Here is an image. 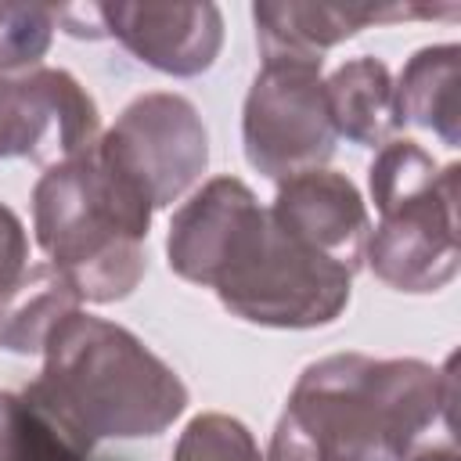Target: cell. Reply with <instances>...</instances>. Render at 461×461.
<instances>
[{
	"instance_id": "obj_1",
	"label": "cell",
	"mask_w": 461,
	"mask_h": 461,
	"mask_svg": "<svg viewBox=\"0 0 461 461\" xmlns=\"http://www.w3.org/2000/svg\"><path fill=\"white\" fill-rule=\"evenodd\" d=\"M439 418L454 421L450 367L335 353L299 375L267 461H407Z\"/></svg>"
},
{
	"instance_id": "obj_2",
	"label": "cell",
	"mask_w": 461,
	"mask_h": 461,
	"mask_svg": "<svg viewBox=\"0 0 461 461\" xmlns=\"http://www.w3.org/2000/svg\"><path fill=\"white\" fill-rule=\"evenodd\" d=\"M79 450L166 432L187 407L176 371L133 331L72 310L43 342V371L22 389Z\"/></svg>"
},
{
	"instance_id": "obj_3",
	"label": "cell",
	"mask_w": 461,
	"mask_h": 461,
	"mask_svg": "<svg viewBox=\"0 0 461 461\" xmlns=\"http://www.w3.org/2000/svg\"><path fill=\"white\" fill-rule=\"evenodd\" d=\"M94 144L47 166L32 191V223L54 274L79 303H115L144 277L151 209L101 166Z\"/></svg>"
},
{
	"instance_id": "obj_4",
	"label": "cell",
	"mask_w": 461,
	"mask_h": 461,
	"mask_svg": "<svg viewBox=\"0 0 461 461\" xmlns=\"http://www.w3.org/2000/svg\"><path fill=\"white\" fill-rule=\"evenodd\" d=\"M457 166L414 140H389L367 169L378 227L364 241L375 277L396 292H436L454 281L461 263L457 238Z\"/></svg>"
},
{
	"instance_id": "obj_5",
	"label": "cell",
	"mask_w": 461,
	"mask_h": 461,
	"mask_svg": "<svg viewBox=\"0 0 461 461\" xmlns=\"http://www.w3.org/2000/svg\"><path fill=\"white\" fill-rule=\"evenodd\" d=\"M349 281V270L292 241L263 209L227 256L212 288L241 321L267 328H317L346 310Z\"/></svg>"
},
{
	"instance_id": "obj_6",
	"label": "cell",
	"mask_w": 461,
	"mask_h": 461,
	"mask_svg": "<svg viewBox=\"0 0 461 461\" xmlns=\"http://www.w3.org/2000/svg\"><path fill=\"white\" fill-rule=\"evenodd\" d=\"M101 166L151 212L173 205L209 162L198 108L180 94H144L94 144Z\"/></svg>"
},
{
	"instance_id": "obj_7",
	"label": "cell",
	"mask_w": 461,
	"mask_h": 461,
	"mask_svg": "<svg viewBox=\"0 0 461 461\" xmlns=\"http://www.w3.org/2000/svg\"><path fill=\"white\" fill-rule=\"evenodd\" d=\"M241 140L263 176L288 180L324 169L335 151V126L324 101L321 61L263 58L245 97Z\"/></svg>"
},
{
	"instance_id": "obj_8",
	"label": "cell",
	"mask_w": 461,
	"mask_h": 461,
	"mask_svg": "<svg viewBox=\"0 0 461 461\" xmlns=\"http://www.w3.org/2000/svg\"><path fill=\"white\" fill-rule=\"evenodd\" d=\"M97 104L65 68L0 72V158L65 162L97 137Z\"/></svg>"
},
{
	"instance_id": "obj_9",
	"label": "cell",
	"mask_w": 461,
	"mask_h": 461,
	"mask_svg": "<svg viewBox=\"0 0 461 461\" xmlns=\"http://www.w3.org/2000/svg\"><path fill=\"white\" fill-rule=\"evenodd\" d=\"M101 32L166 76L205 72L223 43L216 4H97Z\"/></svg>"
},
{
	"instance_id": "obj_10",
	"label": "cell",
	"mask_w": 461,
	"mask_h": 461,
	"mask_svg": "<svg viewBox=\"0 0 461 461\" xmlns=\"http://www.w3.org/2000/svg\"><path fill=\"white\" fill-rule=\"evenodd\" d=\"M267 212L274 227L285 230L292 241L357 274L371 223H367L364 198L349 176L331 169H310V173L277 180V194Z\"/></svg>"
},
{
	"instance_id": "obj_11",
	"label": "cell",
	"mask_w": 461,
	"mask_h": 461,
	"mask_svg": "<svg viewBox=\"0 0 461 461\" xmlns=\"http://www.w3.org/2000/svg\"><path fill=\"white\" fill-rule=\"evenodd\" d=\"M457 4H328V0H263L252 7L256 40L263 58H303L324 61L321 54L371 22H400V18H447L457 14Z\"/></svg>"
},
{
	"instance_id": "obj_12",
	"label": "cell",
	"mask_w": 461,
	"mask_h": 461,
	"mask_svg": "<svg viewBox=\"0 0 461 461\" xmlns=\"http://www.w3.org/2000/svg\"><path fill=\"white\" fill-rule=\"evenodd\" d=\"M259 212L263 205L241 180L234 176L209 180L173 212L169 238H166L169 270L180 274L184 281L212 288L230 249Z\"/></svg>"
},
{
	"instance_id": "obj_13",
	"label": "cell",
	"mask_w": 461,
	"mask_h": 461,
	"mask_svg": "<svg viewBox=\"0 0 461 461\" xmlns=\"http://www.w3.org/2000/svg\"><path fill=\"white\" fill-rule=\"evenodd\" d=\"M324 101L335 126V137H346L364 148H382L400 130L393 76L378 58L342 61L324 79Z\"/></svg>"
},
{
	"instance_id": "obj_14",
	"label": "cell",
	"mask_w": 461,
	"mask_h": 461,
	"mask_svg": "<svg viewBox=\"0 0 461 461\" xmlns=\"http://www.w3.org/2000/svg\"><path fill=\"white\" fill-rule=\"evenodd\" d=\"M457 86H461V47L457 43H439V47L418 50L403 65L400 83H393L400 126L414 122V126L443 137L447 148H457L461 144Z\"/></svg>"
},
{
	"instance_id": "obj_15",
	"label": "cell",
	"mask_w": 461,
	"mask_h": 461,
	"mask_svg": "<svg viewBox=\"0 0 461 461\" xmlns=\"http://www.w3.org/2000/svg\"><path fill=\"white\" fill-rule=\"evenodd\" d=\"M72 310H79V299L54 267H29L25 281L0 303V346L11 353H40L54 324Z\"/></svg>"
},
{
	"instance_id": "obj_16",
	"label": "cell",
	"mask_w": 461,
	"mask_h": 461,
	"mask_svg": "<svg viewBox=\"0 0 461 461\" xmlns=\"http://www.w3.org/2000/svg\"><path fill=\"white\" fill-rule=\"evenodd\" d=\"M43 411H36L22 393L0 389V461H86Z\"/></svg>"
},
{
	"instance_id": "obj_17",
	"label": "cell",
	"mask_w": 461,
	"mask_h": 461,
	"mask_svg": "<svg viewBox=\"0 0 461 461\" xmlns=\"http://www.w3.org/2000/svg\"><path fill=\"white\" fill-rule=\"evenodd\" d=\"M58 7L47 4H0V72L32 68L54 36Z\"/></svg>"
},
{
	"instance_id": "obj_18",
	"label": "cell",
	"mask_w": 461,
	"mask_h": 461,
	"mask_svg": "<svg viewBox=\"0 0 461 461\" xmlns=\"http://www.w3.org/2000/svg\"><path fill=\"white\" fill-rule=\"evenodd\" d=\"M173 461H267L252 432L230 414H198L176 439Z\"/></svg>"
},
{
	"instance_id": "obj_19",
	"label": "cell",
	"mask_w": 461,
	"mask_h": 461,
	"mask_svg": "<svg viewBox=\"0 0 461 461\" xmlns=\"http://www.w3.org/2000/svg\"><path fill=\"white\" fill-rule=\"evenodd\" d=\"M29 274V241L22 220L0 205V303L25 281Z\"/></svg>"
},
{
	"instance_id": "obj_20",
	"label": "cell",
	"mask_w": 461,
	"mask_h": 461,
	"mask_svg": "<svg viewBox=\"0 0 461 461\" xmlns=\"http://www.w3.org/2000/svg\"><path fill=\"white\" fill-rule=\"evenodd\" d=\"M411 461H457L454 436H447V443H443V447H425V450H418Z\"/></svg>"
}]
</instances>
